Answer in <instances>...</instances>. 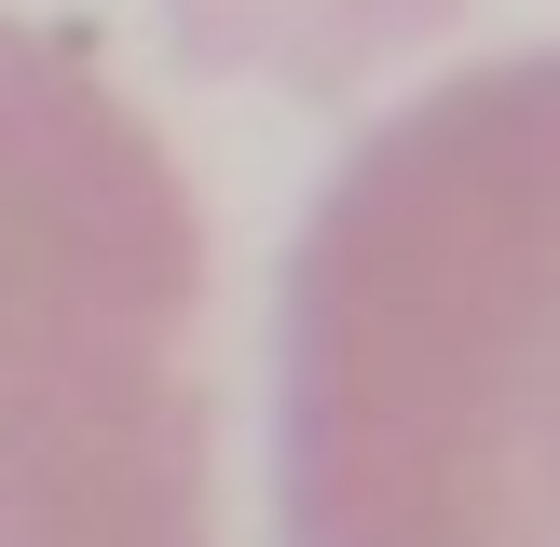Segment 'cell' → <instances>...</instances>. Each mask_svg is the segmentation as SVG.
I'll return each mask as SVG.
<instances>
[{"label":"cell","mask_w":560,"mask_h":547,"mask_svg":"<svg viewBox=\"0 0 560 547\" xmlns=\"http://www.w3.org/2000/svg\"><path fill=\"white\" fill-rule=\"evenodd\" d=\"M288 547H560V55L355 137L288 246Z\"/></svg>","instance_id":"cell-1"},{"label":"cell","mask_w":560,"mask_h":547,"mask_svg":"<svg viewBox=\"0 0 560 547\" xmlns=\"http://www.w3.org/2000/svg\"><path fill=\"white\" fill-rule=\"evenodd\" d=\"M206 219L82 42L0 14V547H219Z\"/></svg>","instance_id":"cell-2"}]
</instances>
